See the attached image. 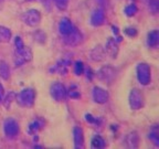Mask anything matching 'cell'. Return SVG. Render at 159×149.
<instances>
[{"instance_id":"35","label":"cell","mask_w":159,"mask_h":149,"mask_svg":"<svg viewBox=\"0 0 159 149\" xmlns=\"http://www.w3.org/2000/svg\"><path fill=\"white\" fill-rule=\"evenodd\" d=\"M96 1L99 5V8H105L108 5V0H96Z\"/></svg>"},{"instance_id":"18","label":"cell","mask_w":159,"mask_h":149,"mask_svg":"<svg viewBox=\"0 0 159 149\" xmlns=\"http://www.w3.org/2000/svg\"><path fill=\"white\" fill-rule=\"evenodd\" d=\"M125 146L128 148H137L139 145V135L137 132H130L125 137Z\"/></svg>"},{"instance_id":"17","label":"cell","mask_w":159,"mask_h":149,"mask_svg":"<svg viewBox=\"0 0 159 149\" xmlns=\"http://www.w3.org/2000/svg\"><path fill=\"white\" fill-rule=\"evenodd\" d=\"M73 28H74V25L69 18H62L61 21L59 22V32L62 37L69 34L73 30Z\"/></svg>"},{"instance_id":"13","label":"cell","mask_w":159,"mask_h":149,"mask_svg":"<svg viewBox=\"0 0 159 149\" xmlns=\"http://www.w3.org/2000/svg\"><path fill=\"white\" fill-rule=\"evenodd\" d=\"M105 51L106 53L112 57V59H116L117 55H118V51H119V47H118V42L115 38H109L106 41V44H105Z\"/></svg>"},{"instance_id":"28","label":"cell","mask_w":159,"mask_h":149,"mask_svg":"<svg viewBox=\"0 0 159 149\" xmlns=\"http://www.w3.org/2000/svg\"><path fill=\"white\" fill-rule=\"evenodd\" d=\"M53 2L60 11H65L69 7L70 0H53Z\"/></svg>"},{"instance_id":"24","label":"cell","mask_w":159,"mask_h":149,"mask_svg":"<svg viewBox=\"0 0 159 149\" xmlns=\"http://www.w3.org/2000/svg\"><path fill=\"white\" fill-rule=\"evenodd\" d=\"M66 91H67V97H70V98L79 99L80 97H81V93H80L79 86H77L76 84L71 85V86H70V88L66 89Z\"/></svg>"},{"instance_id":"27","label":"cell","mask_w":159,"mask_h":149,"mask_svg":"<svg viewBox=\"0 0 159 149\" xmlns=\"http://www.w3.org/2000/svg\"><path fill=\"white\" fill-rule=\"evenodd\" d=\"M137 12H138V8H137V6L135 5V3H129V5H127L124 9V13L129 18L134 17Z\"/></svg>"},{"instance_id":"38","label":"cell","mask_w":159,"mask_h":149,"mask_svg":"<svg viewBox=\"0 0 159 149\" xmlns=\"http://www.w3.org/2000/svg\"><path fill=\"white\" fill-rule=\"evenodd\" d=\"M3 3V0H0V8H1V6H2Z\"/></svg>"},{"instance_id":"30","label":"cell","mask_w":159,"mask_h":149,"mask_svg":"<svg viewBox=\"0 0 159 149\" xmlns=\"http://www.w3.org/2000/svg\"><path fill=\"white\" fill-rule=\"evenodd\" d=\"M84 118L89 125H93V126H98L99 123H101V118L94 117L92 114H89V113H87V114H85Z\"/></svg>"},{"instance_id":"7","label":"cell","mask_w":159,"mask_h":149,"mask_svg":"<svg viewBox=\"0 0 159 149\" xmlns=\"http://www.w3.org/2000/svg\"><path fill=\"white\" fill-rule=\"evenodd\" d=\"M96 76L101 82L108 83L109 84L116 77V70H115V67L111 66V65H104L97 71Z\"/></svg>"},{"instance_id":"21","label":"cell","mask_w":159,"mask_h":149,"mask_svg":"<svg viewBox=\"0 0 159 149\" xmlns=\"http://www.w3.org/2000/svg\"><path fill=\"white\" fill-rule=\"evenodd\" d=\"M159 130H158V126L157 125H154V126L150 128L148 134V138L150 139V142L154 144L155 147L159 146V135H158Z\"/></svg>"},{"instance_id":"37","label":"cell","mask_w":159,"mask_h":149,"mask_svg":"<svg viewBox=\"0 0 159 149\" xmlns=\"http://www.w3.org/2000/svg\"><path fill=\"white\" fill-rule=\"evenodd\" d=\"M3 94H5V89H3L2 84L0 83V102H2V99H3Z\"/></svg>"},{"instance_id":"26","label":"cell","mask_w":159,"mask_h":149,"mask_svg":"<svg viewBox=\"0 0 159 149\" xmlns=\"http://www.w3.org/2000/svg\"><path fill=\"white\" fill-rule=\"evenodd\" d=\"M16 95L17 94H16L15 92H9L5 97H3V99H2L3 106H5L7 109H9L10 106H11V103H12L13 101H16Z\"/></svg>"},{"instance_id":"23","label":"cell","mask_w":159,"mask_h":149,"mask_svg":"<svg viewBox=\"0 0 159 149\" xmlns=\"http://www.w3.org/2000/svg\"><path fill=\"white\" fill-rule=\"evenodd\" d=\"M91 145H92L93 148H104L106 146V142H105V139L102 136L96 135L91 140Z\"/></svg>"},{"instance_id":"10","label":"cell","mask_w":159,"mask_h":149,"mask_svg":"<svg viewBox=\"0 0 159 149\" xmlns=\"http://www.w3.org/2000/svg\"><path fill=\"white\" fill-rule=\"evenodd\" d=\"M89 22L93 27H101V25H105L106 22V15H105V11L103 8H97L91 15V19H89Z\"/></svg>"},{"instance_id":"6","label":"cell","mask_w":159,"mask_h":149,"mask_svg":"<svg viewBox=\"0 0 159 149\" xmlns=\"http://www.w3.org/2000/svg\"><path fill=\"white\" fill-rule=\"evenodd\" d=\"M50 95L57 102H64L67 97V91L64 84L61 82H54L50 87Z\"/></svg>"},{"instance_id":"39","label":"cell","mask_w":159,"mask_h":149,"mask_svg":"<svg viewBox=\"0 0 159 149\" xmlns=\"http://www.w3.org/2000/svg\"><path fill=\"white\" fill-rule=\"evenodd\" d=\"M133 1H134V0H133Z\"/></svg>"},{"instance_id":"16","label":"cell","mask_w":159,"mask_h":149,"mask_svg":"<svg viewBox=\"0 0 159 149\" xmlns=\"http://www.w3.org/2000/svg\"><path fill=\"white\" fill-rule=\"evenodd\" d=\"M44 125H45V120L43 118H41V117L34 118L32 122L29 124V126H28V134L35 135L38 132H40V130L44 127Z\"/></svg>"},{"instance_id":"25","label":"cell","mask_w":159,"mask_h":149,"mask_svg":"<svg viewBox=\"0 0 159 149\" xmlns=\"http://www.w3.org/2000/svg\"><path fill=\"white\" fill-rule=\"evenodd\" d=\"M33 39H34L35 42L40 43V44H43L47 41V34H45V32H43L42 30H37L33 33Z\"/></svg>"},{"instance_id":"20","label":"cell","mask_w":159,"mask_h":149,"mask_svg":"<svg viewBox=\"0 0 159 149\" xmlns=\"http://www.w3.org/2000/svg\"><path fill=\"white\" fill-rule=\"evenodd\" d=\"M12 38V32L11 30L7 27L0 25V42L2 43H8Z\"/></svg>"},{"instance_id":"32","label":"cell","mask_w":159,"mask_h":149,"mask_svg":"<svg viewBox=\"0 0 159 149\" xmlns=\"http://www.w3.org/2000/svg\"><path fill=\"white\" fill-rule=\"evenodd\" d=\"M124 33L129 38H135L138 34V31H137V29L134 27H127L126 29L124 30Z\"/></svg>"},{"instance_id":"34","label":"cell","mask_w":159,"mask_h":149,"mask_svg":"<svg viewBox=\"0 0 159 149\" xmlns=\"http://www.w3.org/2000/svg\"><path fill=\"white\" fill-rule=\"evenodd\" d=\"M93 76H94V73H93L92 69H91V67H89V69L86 70V79H89V82H92Z\"/></svg>"},{"instance_id":"22","label":"cell","mask_w":159,"mask_h":149,"mask_svg":"<svg viewBox=\"0 0 159 149\" xmlns=\"http://www.w3.org/2000/svg\"><path fill=\"white\" fill-rule=\"evenodd\" d=\"M0 77L5 81L9 79L10 77V67L8 63L3 60H0Z\"/></svg>"},{"instance_id":"9","label":"cell","mask_w":159,"mask_h":149,"mask_svg":"<svg viewBox=\"0 0 159 149\" xmlns=\"http://www.w3.org/2000/svg\"><path fill=\"white\" fill-rule=\"evenodd\" d=\"M63 41L69 47H76L83 42V34L77 28L74 27L69 34L63 37Z\"/></svg>"},{"instance_id":"11","label":"cell","mask_w":159,"mask_h":149,"mask_svg":"<svg viewBox=\"0 0 159 149\" xmlns=\"http://www.w3.org/2000/svg\"><path fill=\"white\" fill-rule=\"evenodd\" d=\"M92 97H93V101L95 103H97V104H105L108 101L109 94L106 89H104L103 87L94 86L92 91Z\"/></svg>"},{"instance_id":"36","label":"cell","mask_w":159,"mask_h":149,"mask_svg":"<svg viewBox=\"0 0 159 149\" xmlns=\"http://www.w3.org/2000/svg\"><path fill=\"white\" fill-rule=\"evenodd\" d=\"M41 2H42V5L44 6V7H47L48 9H50V6L52 5L53 0H40Z\"/></svg>"},{"instance_id":"33","label":"cell","mask_w":159,"mask_h":149,"mask_svg":"<svg viewBox=\"0 0 159 149\" xmlns=\"http://www.w3.org/2000/svg\"><path fill=\"white\" fill-rule=\"evenodd\" d=\"M25 47V45L22 38L20 37V35H17V37L15 38V50H21Z\"/></svg>"},{"instance_id":"31","label":"cell","mask_w":159,"mask_h":149,"mask_svg":"<svg viewBox=\"0 0 159 149\" xmlns=\"http://www.w3.org/2000/svg\"><path fill=\"white\" fill-rule=\"evenodd\" d=\"M148 9L149 12L157 13L159 10V1L158 0H148Z\"/></svg>"},{"instance_id":"19","label":"cell","mask_w":159,"mask_h":149,"mask_svg":"<svg viewBox=\"0 0 159 149\" xmlns=\"http://www.w3.org/2000/svg\"><path fill=\"white\" fill-rule=\"evenodd\" d=\"M147 45L148 47H158V43H159V31L157 29L152 30V31H149L148 34H147Z\"/></svg>"},{"instance_id":"2","label":"cell","mask_w":159,"mask_h":149,"mask_svg":"<svg viewBox=\"0 0 159 149\" xmlns=\"http://www.w3.org/2000/svg\"><path fill=\"white\" fill-rule=\"evenodd\" d=\"M136 75L138 82L142 85L146 86L152 82V69L150 65L145 62L139 63L136 66Z\"/></svg>"},{"instance_id":"12","label":"cell","mask_w":159,"mask_h":149,"mask_svg":"<svg viewBox=\"0 0 159 149\" xmlns=\"http://www.w3.org/2000/svg\"><path fill=\"white\" fill-rule=\"evenodd\" d=\"M71 65V61L67 59L60 60L57 64L53 65L50 69V73L51 74H59V75H66L67 74V66Z\"/></svg>"},{"instance_id":"8","label":"cell","mask_w":159,"mask_h":149,"mask_svg":"<svg viewBox=\"0 0 159 149\" xmlns=\"http://www.w3.org/2000/svg\"><path fill=\"white\" fill-rule=\"evenodd\" d=\"M128 102L130 108L134 111H138L144 106V95L138 88H133L129 93Z\"/></svg>"},{"instance_id":"1","label":"cell","mask_w":159,"mask_h":149,"mask_svg":"<svg viewBox=\"0 0 159 149\" xmlns=\"http://www.w3.org/2000/svg\"><path fill=\"white\" fill-rule=\"evenodd\" d=\"M35 97L37 93L34 89L32 87H27L16 95V102L22 108H31L35 103Z\"/></svg>"},{"instance_id":"15","label":"cell","mask_w":159,"mask_h":149,"mask_svg":"<svg viewBox=\"0 0 159 149\" xmlns=\"http://www.w3.org/2000/svg\"><path fill=\"white\" fill-rule=\"evenodd\" d=\"M106 55H107V53H106V51H105L104 47H102L101 44L94 47L91 50V52H89V57H91L93 61H95V62H102V61H104Z\"/></svg>"},{"instance_id":"5","label":"cell","mask_w":159,"mask_h":149,"mask_svg":"<svg viewBox=\"0 0 159 149\" xmlns=\"http://www.w3.org/2000/svg\"><path fill=\"white\" fill-rule=\"evenodd\" d=\"M23 23L29 27H38L41 22V19H42V16L40 13L39 10L37 9H29L27 10L25 13L21 17Z\"/></svg>"},{"instance_id":"29","label":"cell","mask_w":159,"mask_h":149,"mask_svg":"<svg viewBox=\"0 0 159 149\" xmlns=\"http://www.w3.org/2000/svg\"><path fill=\"white\" fill-rule=\"evenodd\" d=\"M84 72H85V67L83 62L82 61H76L74 63V74L76 76H80V75H82Z\"/></svg>"},{"instance_id":"4","label":"cell","mask_w":159,"mask_h":149,"mask_svg":"<svg viewBox=\"0 0 159 149\" xmlns=\"http://www.w3.org/2000/svg\"><path fill=\"white\" fill-rule=\"evenodd\" d=\"M32 51L30 47H25L21 50H15V55H13V62L16 66H21V65L29 63L32 60Z\"/></svg>"},{"instance_id":"14","label":"cell","mask_w":159,"mask_h":149,"mask_svg":"<svg viewBox=\"0 0 159 149\" xmlns=\"http://www.w3.org/2000/svg\"><path fill=\"white\" fill-rule=\"evenodd\" d=\"M73 142H74V148H84V132L82 127L75 126L73 128Z\"/></svg>"},{"instance_id":"3","label":"cell","mask_w":159,"mask_h":149,"mask_svg":"<svg viewBox=\"0 0 159 149\" xmlns=\"http://www.w3.org/2000/svg\"><path fill=\"white\" fill-rule=\"evenodd\" d=\"M3 133H5L6 138L8 139H15L19 136L20 134V127L19 123L12 117H8L3 122Z\"/></svg>"}]
</instances>
